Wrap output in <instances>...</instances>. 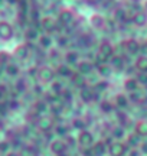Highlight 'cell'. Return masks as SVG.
<instances>
[{"label":"cell","mask_w":147,"mask_h":156,"mask_svg":"<svg viewBox=\"0 0 147 156\" xmlns=\"http://www.w3.org/2000/svg\"><path fill=\"white\" fill-rule=\"evenodd\" d=\"M12 36V28L9 23L0 22V38L2 39H9Z\"/></svg>","instance_id":"6da1fadb"},{"label":"cell","mask_w":147,"mask_h":156,"mask_svg":"<svg viewBox=\"0 0 147 156\" xmlns=\"http://www.w3.org/2000/svg\"><path fill=\"white\" fill-rule=\"evenodd\" d=\"M6 149H7V145H6V143L0 145V151H6Z\"/></svg>","instance_id":"7a4b0ae2"},{"label":"cell","mask_w":147,"mask_h":156,"mask_svg":"<svg viewBox=\"0 0 147 156\" xmlns=\"http://www.w3.org/2000/svg\"><path fill=\"white\" fill-rule=\"evenodd\" d=\"M7 156H16V155H13V153H10V155H7Z\"/></svg>","instance_id":"3957f363"}]
</instances>
